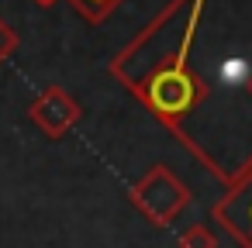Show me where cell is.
Instances as JSON below:
<instances>
[{
    "label": "cell",
    "mask_w": 252,
    "mask_h": 248,
    "mask_svg": "<svg viewBox=\"0 0 252 248\" xmlns=\"http://www.w3.org/2000/svg\"><path fill=\"white\" fill-rule=\"evenodd\" d=\"M111 76L221 179L252 165V0H173Z\"/></svg>",
    "instance_id": "1"
},
{
    "label": "cell",
    "mask_w": 252,
    "mask_h": 248,
    "mask_svg": "<svg viewBox=\"0 0 252 248\" xmlns=\"http://www.w3.org/2000/svg\"><path fill=\"white\" fill-rule=\"evenodd\" d=\"M135 207L142 210V217H149L156 227H166L183 207H187V186L162 165H156L142 183H135L131 190Z\"/></svg>",
    "instance_id": "2"
},
{
    "label": "cell",
    "mask_w": 252,
    "mask_h": 248,
    "mask_svg": "<svg viewBox=\"0 0 252 248\" xmlns=\"http://www.w3.org/2000/svg\"><path fill=\"white\" fill-rule=\"evenodd\" d=\"M214 217L242 241L252 248V165L231 183V193L214 207Z\"/></svg>",
    "instance_id": "3"
},
{
    "label": "cell",
    "mask_w": 252,
    "mask_h": 248,
    "mask_svg": "<svg viewBox=\"0 0 252 248\" xmlns=\"http://www.w3.org/2000/svg\"><path fill=\"white\" fill-rule=\"evenodd\" d=\"M28 117H32L49 138H63V135L80 121V104H76L66 90L49 86V90L28 107Z\"/></svg>",
    "instance_id": "4"
},
{
    "label": "cell",
    "mask_w": 252,
    "mask_h": 248,
    "mask_svg": "<svg viewBox=\"0 0 252 248\" xmlns=\"http://www.w3.org/2000/svg\"><path fill=\"white\" fill-rule=\"evenodd\" d=\"M121 4V0H73V7L90 21V25H97V21H104L114 7Z\"/></svg>",
    "instance_id": "5"
},
{
    "label": "cell",
    "mask_w": 252,
    "mask_h": 248,
    "mask_svg": "<svg viewBox=\"0 0 252 248\" xmlns=\"http://www.w3.org/2000/svg\"><path fill=\"white\" fill-rule=\"evenodd\" d=\"M180 248H218V238L204 224H193L180 234Z\"/></svg>",
    "instance_id": "6"
},
{
    "label": "cell",
    "mask_w": 252,
    "mask_h": 248,
    "mask_svg": "<svg viewBox=\"0 0 252 248\" xmlns=\"http://www.w3.org/2000/svg\"><path fill=\"white\" fill-rule=\"evenodd\" d=\"M14 49H18V35H14V28H11L7 21H0V66H4V62L14 55Z\"/></svg>",
    "instance_id": "7"
},
{
    "label": "cell",
    "mask_w": 252,
    "mask_h": 248,
    "mask_svg": "<svg viewBox=\"0 0 252 248\" xmlns=\"http://www.w3.org/2000/svg\"><path fill=\"white\" fill-rule=\"evenodd\" d=\"M35 4H38V7H52V4H56V0H35Z\"/></svg>",
    "instance_id": "8"
}]
</instances>
